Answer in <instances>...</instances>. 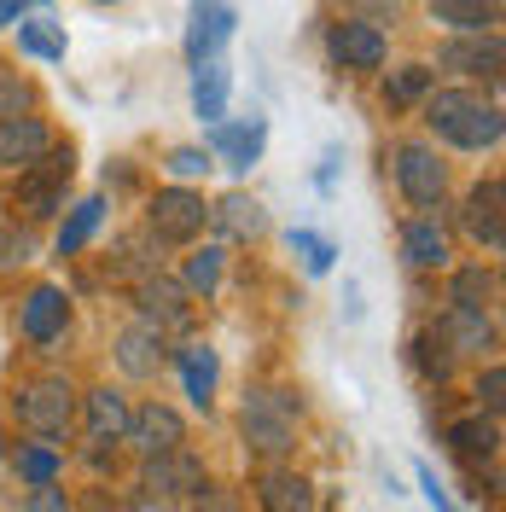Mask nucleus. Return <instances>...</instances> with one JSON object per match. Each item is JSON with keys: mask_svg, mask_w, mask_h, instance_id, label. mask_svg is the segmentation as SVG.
Masks as SVG:
<instances>
[{"mask_svg": "<svg viewBox=\"0 0 506 512\" xmlns=\"http://www.w3.org/2000/svg\"><path fill=\"white\" fill-rule=\"evenodd\" d=\"M419 111H425V128L448 146H460V152H495L506 134L501 105L472 94V88H437V94L419 99Z\"/></svg>", "mask_w": 506, "mask_h": 512, "instance_id": "f257e3e1", "label": "nucleus"}, {"mask_svg": "<svg viewBox=\"0 0 506 512\" xmlns=\"http://www.w3.org/2000/svg\"><path fill=\"white\" fill-rule=\"evenodd\" d=\"M297 419H303V396H291L280 384L245 390L239 431H245V448H251L256 460H285V454L297 448Z\"/></svg>", "mask_w": 506, "mask_h": 512, "instance_id": "f03ea898", "label": "nucleus"}, {"mask_svg": "<svg viewBox=\"0 0 506 512\" xmlns=\"http://www.w3.org/2000/svg\"><path fill=\"white\" fill-rule=\"evenodd\" d=\"M70 175H76V158H70V146H47L30 169H18V210L30 216V222H47V216H59L64 198H70Z\"/></svg>", "mask_w": 506, "mask_h": 512, "instance_id": "7ed1b4c3", "label": "nucleus"}, {"mask_svg": "<svg viewBox=\"0 0 506 512\" xmlns=\"http://www.w3.org/2000/svg\"><path fill=\"white\" fill-rule=\"evenodd\" d=\"M12 408H18V425H24V431L59 443V437H70V425H76V390H70L64 373H47V379L24 384Z\"/></svg>", "mask_w": 506, "mask_h": 512, "instance_id": "20e7f679", "label": "nucleus"}, {"mask_svg": "<svg viewBox=\"0 0 506 512\" xmlns=\"http://www.w3.org/2000/svg\"><path fill=\"white\" fill-rule=\"evenodd\" d=\"M204 227H210V204H204V192L163 187V192L146 198V233L163 239V245H192Z\"/></svg>", "mask_w": 506, "mask_h": 512, "instance_id": "39448f33", "label": "nucleus"}, {"mask_svg": "<svg viewBox=\"0 0 506 512\" xmlns=\"http://www.w3.org/2000/svg\"><path fill=\"white\" fill-rule=\"evenodd\" d=\"M390 169H396V187L408 198L413 210H431V204H443L448 192V163L431 152V146H419V140H402L396 152H390Z\"/></svg>", "mask_w": 506, "mask_h": 512, "instance_id": "423d86ee", "label": "nucleus"}, {"mask_svg": "<svg viewBox=\"0 0 506 512\" xmlns=\"http://www.w3.org/2000/svg\"><path fill=\"white\" fill-rule=\"evenodd\" d=\"M140 489L146 495H163V501H187V495H204L210 489V472H204V460L192 448H169V454H146Z\"/></svg>", "mask_w": 506, "mask_h": 512, "instance_id": "0eeeda50", "label": "nucleus"}, {"mask_svg": "<svg viewBox=\"0 0 506 512\" xmlns=\"http://www.w3.org/2000/svg\"><path fill=\"white\" fill-rule=\"evenodd\" d=\"M384 53H390V41H384L379 24H367V18H338L332 30H326V59L349 70V76H361V70H379Z\"/></svg>", "mask_w": 506, "mask_h": 512, "instance_id": "6e6552de", "label": "nucleus"}, {"mask_svg": "<svg viewBox=\"0 0 506 512\" xmlns=\"http://www.w3.org/2000/svg\"><path fill=\"white\" fill-rule=\"evenodd\" d=\"M134 309H140V320L146 326H158L163 338L169 332H187L192 326V297H187V286L181 280H169V274H146L140 286H134Z\"/></svg>", "mask_w": 506, "mask_h": 512, "instance_id": "1a4fd4ad", "label": "nucleus"}, {"mask_svg": "<svg viewBox=\"0 0 506 512\" xmlns=\"http://www.w3.org/2000/svg\"><path fill=\"white\" fill-rule=\"evenodd\" d=\"M262 146H268V117H239V123H210V158L233 169V175H251L256 163H262Z\"/></svg>", "mask_w": 506, "mask_h": 512, "instance_id": "9d476101", "label": "nucleus"}, {"mask_svg": "<svg viewBox=\"0 0 506 512\" xmlns=\"http://www.w3.org/2000/svg\"><path fill=\"white\" fill-rule=\"evenodd\" d=\"M233 30H239V12H233V0H192L187 59H192V64L222 59V47L233 41Z\"/></svg>", "mask_w": 506, "mask_h": 512, "instance_id": "9b49d317", "label": "nucleus"}, {"mask_svg": "<svg viewBox=\"0 0 506 512\" xmlns=\"http://www.w3.org/2000/svg\"><path fill=\"white\" fill-rule=\"evenodd\" d=\"M501 35L483 30V35H454V41H443L437 47V64L443 70H454V76H483V82H501Z\"/></svg>", "mask_w": 506, "mask_h": 512, "instance_id": "f8f14e48", "label": "nucleus"}, {"mask_svg": "<svg viewBox=\"0 0 506 512\" xmlns=\"http://www.w3.org/2000/svg\"><path fill=\"white\" fill-rule=\"evenodd\" d=\"M460 222H466V233H472L489 256L501 251V245H506V187H501V181H477V187L466 192Z\"/></svg>", "mask_w": 506, "mask_h": 512, "instance_id": "ddd939ff", "label": "nucleus"}, {"mask_svg": "<svg viewBox=\"0 0 506 512\" xmlns=\"http://www.w3.org/2000/svg\"><path fill=\"white\" fill-rule=\"evenodd\" d=\"M128 443L140 454H169V448H187V419L163 402H146V408H128Z\"/></svg>", "mask_w": 506, "mask_h": 512, "instance_id": "4468645a", "label": "nucleus"}, {"mask_svg": "<svg viewBox=\"0 0 506 512\" xmlns=\"http://www.w3.org/2000/svg\"><path fill=\"white\" fill-rule=\"evenodd\" d=\"M64 326H70V297L59 286H35L24 297V309H18V332L30 338L35 350H47V344H59Z\"/></svg>", "mask_w": 506, "mask_h": 512, "instance_id": "2eb2a0df", "label": "nucleus"}, {"mask_svg": "<svg viewBox=\"0 0 506 512\" xmlns=\"http://www.w3.org/2000/svg\"><path fill=\"white\" fill-rule=\"evenodd\" d=\"M117 367H123L128 379H158L163 361H169V338H163L158 326H146V320H134L117 332Z\"/></svg>", "mask_w": 506, "mask_h": 512, "instance_id": "dca6fc26", "label": "nucleus"}, {"mask_svg": "<svg viewBox=\"0 0 506 512\" xmlns=\"http://www.w3.org/2000/svg\"><path fill=\"white\" fill-rule=\"evenodd\" d=\"M256 507L262 512H315V483L303 478V472H291V466H262L256 472Z\"/></svg>", "mask_w": 506, "mask_h": 512, "instance_id": "f3484780", "label": "nucleus"}, {"mask_svg": "<svg viewBox=\"0 0 506 512\" xmlns=\"http://www.w3.org/2000/svg\"><path fill=\"white\" fill-rule=\"evenodd\" d=\"M431 332L448 344V355H454V361H460V355L495 350V320H489V309H454V303H448L443 320H437Z\"/></svg>", "mask_w": 506, "mask_h": 512, "instance_id": "a211bd4d", "label": "nucleus"}, {"mask_svg": "<svg viewBox=\"0 0 506 512\" xmlns=\"http://www.w3.org/2000/svg\"><path fill=\"white\" fill-rule=\"evenodd\" d=\"M47 146H53V128L41 123V117H30V111H24V117H0V169L18 175V169H30Z\"/></svg>", "mask_w": 506, "mask_h": 512, "instance_id": "6ab92c4d", "label": "nucleus"}, {"mask_svg": "<svg viewBox=\"0 0 506 512\" xmlns=\"http://www.w3.org/2000/svg\"><path fill=\"white\" fill-rule=\"evenodd\" d=\"M227 94H233V64L227 59L192 64V117H198L204 128L227 123Z\"/></svg>", "mask_w": 506, "mask_h": 512, "instance_id": "aec40b11", "label": "nucleus"}, {"mask_svg": "<svg viewBox=\"0 0 506 512\" xmlns=\"http://www.w3.org/2000/svg\"><path fill=\"white\" fill-rule=\"evenodd\" d=\"M448 448H454L472 472L495 466V460H501V419H489V414L454 419V425H448Z\"/></svg>", "mask_w": 506, "mask_h": 512, "instance_id": "412c9836", "label": "nucleus"}, {"mask_svg": "<svg viewBox=\"0 0 506 512\" xmlns=\"http://www.w3.org/2000/svg\"><path fill=\"white\" fill-rule=\"evenodd\" d=\"M210 222L222 239H262L268 233V210L256 204L251 192H227L222 204H210Z\"/></svg>", "mask_w": 506, "mask_h": 512, "instance_id": "4be33fe9", "label": "nucleus"}, {"mask_svg": "<svg viewBox=\"0 0 506 512\" xmlns=\"http://www.w3.org/2000/svg\"><path fill=\"white\" fill-rule=\"evenodd\" d=\"M181 384H187L192 408H204L210 414V402H216V379H222V361H216V350L210 344H181Z\"/></svg>", "mask_w": 506, "mask_h": 512, "instance_id": "5701e85b", "label": "nucleus"}, {"mask_svg": "<svg viewBox=\"0 0 506 512\" xmlns=\"http://www.w3.org/2000/svg\"><path fill=\"white\" fill-rule=\"evenodd\" d=\"M402 262L408 268H448V233L431 216L402 222Z\"/></svg>", "mask_w": 506, "mask_h": 512, "instance_id": "b1692460", "label": "nucleus"}, {"mask_svg": "<svg viewBox=\"0 0 506 512\" xmlns=\"http://www.w3.org/2000/svg\"><path fill=\"white\" fill-rule=\"evenodd\" d=\"M431 18L454 35H483V30H495L501 0H431Z\"/></svg>", "mask_w": 506, "mask_h": 512, "instance_id": "393cba45", "label": "nucleus"}, {"mask_svg": "<svg viewBox=\"0 0 506 512\" xmlns=\"http://www.w3.org/2000/svg\"><path fill=\"white\" fill-rule=\"evenodd\" d=\"M82 408H88V437H111V443H123V431H128V396L123 390L99 384V390L82 396Z\"/></svg>", "mask_w": 506, "mask_h": 512, "instance_id": "a878e982", "label": "nucleus"}, {"mask_svg": "<svg viewBox=\"0 0 506 512\" xmlns=\"http://www.w3.org/2000/svg\"><path fill=\"white\" fill-rule=\"evenodd\" d=\"M18 53H30V59H47V64H64L70 53V41H64V24L53 12H35L30 24H18Z\"/></svg>", "mask_w": 506, "mask_h": 512, "instance_id": "bb28decb", "label": "nucleus"}, {"mask_svg": "<svg viewBox=\"0 0 506 512\" xmlns=\"http://www.w3.org/2000/svg\"><path fill=\"white\" fill-rule=\"evenodd\" d=\"M495 297H501V274L483 268V262H477V268H460V274L448 280V303H454V309H489Z\"/></svg>", "mask_w": 506, "mask_h": 512, "instance_id": "cd10ccee", "label": "nucleus"}, {"mask_svg": "<svg viewBox=\"0 0 506 512\" xmlns=\"http://www.w3.org/2000/svg\"><path fill=\"white\" fill-rule=\"evenodd\" d=\"M408 361H413V373L425 384H448L454 379V355H448V344L425 326V332H413V344H408Z\"/></svg>", "mask_w": 506, "mask_h": 512, "instance_id": "c85d7f7f", "label": "nucleus"}, {"mask_svg": "<svg viewBox=\"0 0 506 512\" xmlns=\"http://www.w3.org/2000/svg\"><path fill=\"white\" fill-rule=\"evenodd\" d=\"M99 222H105V198L94 192V198H82V204L64 216L59 239H53V251H59V256H76V251H82V245H88V239L99 233Z\"/></svg>", "mask_w": 506, "mask_h": 512, "instance_id": "c756f323", "label": "nucleus"}, {"mask_svg": "<svg viewBox=\"0 0 506 512\" xmlns=\"http://www.w3.org/2000/svg\"><path fill=\"white\" fill-rule=\"evenodd\" d=\"M431 82H437V70H431V64H402V70H390V76H384V105L408 111V105H419V99L431 94Z\"/></svg>", "mask_w": 506, "mask_h": 512, "instance_id": "7c9ffc66", "label": "nucleus"}, {"mask_svg": "<svg viewBox=\"0 0 506 512\" xmlns=\"http://www.w3.org/2000/svg\"><path fill=\"white\" fill-rule=\"evenodd\" d=\"M222 262H227L222 245H204V251H192L187 268H181V286H187V297H210V291L222 286Z\"/></svg>", "mask_w": 506, "mask_h": 512, "instance_id": "2f4dec72", "label": "nucleus"}, {"mask_svg": "<svg viewBox=\"0 0 506 512\" xmlns=\"http://www.w3.org/2000/svg\"><path fill=\"white\" fill-rule=\"evenodd\" d=\"M285 245L303 256V268H309V274H332V262H338V245H332V239H320V233H309V227H291V233H285Z\"/></svg>", "mask_w": 506, "mask_h": 512, "instance_id": "473e14b6", "label": "nucleus"}, {"mask_svg": "<svg viewBox=\"0 0 506 512\" xmlns=\"http://www.w3.org/2000/svg\"><path fill=\"white\" fill-rule=\"evenodd\" d=\"M59 472H64V460H59V448H18V478L30 483H59Z\"/></svg>", "mask_w": 506, "mask_h": 512, "instance_id": "72a5a7b5", "label": "nucleus"}, {"mask_svg": "<svg viewBox=\"0 0 506 512\" xmlns=\"http://www.w3.org/2000/svg\"><path fill=\"white\" fill-rule=\"evenodd\" d=\"M35 262V227H0V268H24Z\"/></svg>", "mask_w": 506, "mask_h": 512, "instance_id": "f704fd0d", "label": "nucleus"}, {"mask_svg": "<svg viewBox=\"0 0 506 512\" xmlns=\"http://www.w3.org/2000/svg\"><path fill=\"white\" fill-rule=\"evenodd\" d=\"M210 169H216V158H210L204 146H175V152H169V175H175V181H198V175H210Z\"/></svg>", "mask_w": 506, "mask_h": 512, "instance_id": "c9c22d12", "label": "nucleus"}, {"mask_svg": "<svg viewBox=\"0 0 506 512\" xmlns=\"http://www.w3.org/2000/svg\"><path fill=\"white\" fill-rule=\"evenodd\" d=\"M501 408H506V373L501 367H483V379H477V414L501 419Z\"/></svg>", "mask_w": 506, "mask_h": 512, "instance_id": "e433bc0d", "label": "nucleus"}, {"mask_svg": "<svg viewBox=\"0 0 506 512\" xmlns=\"http://www.w3.org/2000/svg\"><path fill=\"white\" fill-rule=\"evenodd\" d=\"M30 105V82H18L12 70H0V117H24Z\"/></svg>", "mask_w": 506, "mask_h": 512, "instance_id": "4c0bfd02", "label": "nucleus"}, {"mask_svg": "<svg viewBox=\"0 0 506 512\" xmlns=\"http://www.w3.org/2000/svg\"><path fill=\"white\" fill-rule=\"evenodd\" d=\"M24 512H76V507H70V495H64L59 483H35L30 501H24Z\"/></svg>", "mask_w": 506, "mask_h": 512, "instance_id": "58836bf2", "label": "nucleus"}, {"mask_svg": "<svg viewBox=\"0 0 506 512\" xmlns=\"http://www.w3.org/2000/svg\"><path fill=\"white\" fill-rule=\"evenodd\" d=\"M419 489H425V501H431V512H454V501H448V489H443V478L419 460Z\"/></svg>", "mask_w": 506, "mask_h": 512, "instance_id": "ea45409f", "label": "nucleus"}, {"mask_svg": "<svg viewBox=\"0 0 506 512\" xmlns=\"http://www.w3.org/2000/svg\"><path fill=\"white\" fill-rule=\"evenodd\" d=\"M338 163H344V152H338V146H326V152H320V169H315V187L320 192L338 187Z\"/></svg>", "mask_w": 506, "mask_h": 512, "instance_id": "a19ab883", "label": "nucleus"}, {"mask_svg": "<svg viewBox=\"0 0 506 512\" xmlns=\"http://www.w3.org/2000/svg\"><path fill=\"white\" fill-rule=\"evenodd\" d=\"M35 6H41V0H0V30H6V24H18V18L35 12Z\"/></svg>", "mask_w": 506, "mask_h": 512, "instance_id": "79ce46f5", "label": "nucleus"}, {"mask_svg": "<svg viewBox=\"0 0 506 512\" xmlns=\"http://www.w3.org/2000/svg\"><path fill=\"white\" fill-rule=\"evenodd\" d=\"M82 512H123V507L111 501V489H88V501H82Z\"/></svg>", "mask_w": 506, "mask_h": 512, "instance_id": "37998d69", "label": "nucleus"}, {"mask_svg": "<svg viewBox=\"0 0 506 512\" xmlns=\"http://www.w3.org/2000/svg\"><path fill=\"white\" fill-rule=\"evenodd\" d=\"M134 512H169V501H163V495H146V489H140V501H134Z\"/></svg>", "mask_w": 506, "mask_h": 512, "instance_id": "c03bdc74", "label": "nucleus"}, {"mask_svg": "<svg viewBox=\"0 0 506 512\" xmlns=\"http://www.w3.org/2000/svg\"><path fill=\"white\" fill-rule=\"evenodd\" d=\"M367 6H373V12H390V18H396V0H367Z\"/></svg>", "mask_w": 506, "mask_h": 512, "instance_id": "a18cd8bd", "label": "nucleus"}, {"mask_svg": "<svg viewBox=\"0 0 506 512\" xmlns=\"http://www.w3.org/2000/svg\"><path fill=\"white\" fill-rule=\"evenodd\" d=\"M94 6H111V0H94Z\"/></svg>", "mask_w": 506, "mask_h": 512, "instance_id": "49530a36", "label": "nucleus"}]
</instances>
